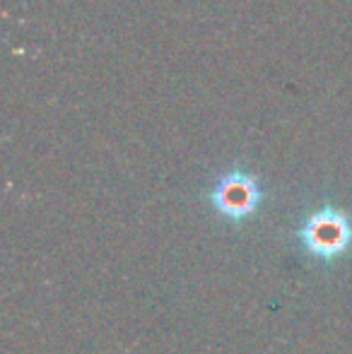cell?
I'll return each instance as SVG.
<instances>
[{
	"mask_svg": "<svg viewBox=\"0 0 352 354\" xmlns=\"http://www.w3.org/2000/svg\"><path fill=\"white\" fill-rule=\"evenodd\" d=\"M263 203V191L259 181L246 171H227L210 191V205L227 222H244Z\"/></svg>",
	"mask_w": 352,
	"mask_h": 354,
	"instance_id": "obj_2",
	"label": "cell"
},
{
	"mask_svg": "<svg viewBox=\"0 0 352 354\" xmlns=\"http://www.w3.org/2000/svg\"><path fill=\"white\" fill-rule=\"evenodd\" d=\"M297 239L311 258L331 263L350 251L352 217L338 207H321L302 222Z\"/></svg>",
	"mask_w": 352,
	"mask_h": 354,
	"instance_id": "obj_1",
	"label": "cell"
}]
</instances>
